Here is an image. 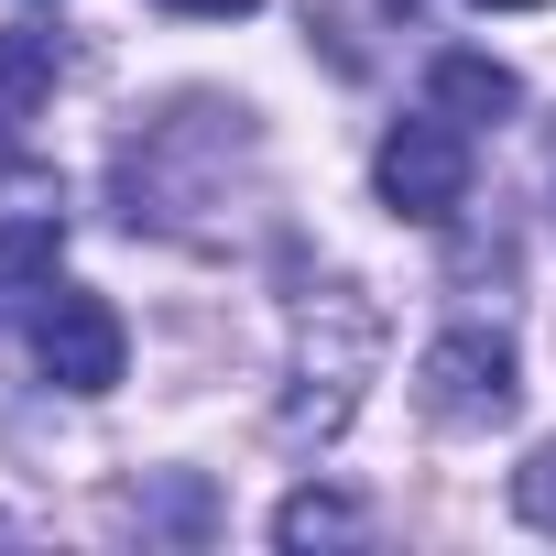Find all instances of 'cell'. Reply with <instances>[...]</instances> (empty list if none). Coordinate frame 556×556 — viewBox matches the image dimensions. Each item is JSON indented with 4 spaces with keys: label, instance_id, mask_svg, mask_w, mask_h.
I'll use <instances>...</instances> for the list:
<instances>
[{
    "label": "cell",
    "instance_id": "obj_1",
    "mask_svg": "<svg viewBox=\"0 0 556 556\" xmlns=\"http://www.w3.org/2000/svg\"><path fill=\"white\" fill-rule=\"evenodd\" d=\"M382 371V306L361 285H328L295 306V393L285 415H273V437L285 447H328L350 415H361V382Z\"/></svg>",
    "mask_w": 556,
    "mask_h": 556
},
{
    "label": "cell",
    "instance_id": "obj_2",
    "mask_svg": "<svg viewBox=\"0 0 556 556\" xmlns=\"http://www.w3.org/2000/svg\"><path fill=\"white\" fill-rule=\"evenodd\" d=\"M371 186H382V207H393V218L447 229V218L469 207V131H458L447 110L393 121V131H382V153H371Z\"/></svg>",
    "mask_w": 556,
    "mask_h": 556
},
{
    "label": "cell",
    "instance_id": "obj_3",
    "mask_svg": "<svg viewBox=\"0 0 556 556\" xmlns=\"http://www.w3.org/2000/svg\"><path fill=\"white\" fill-rule=\"evenodd\" d=\"M415 382H426V415L458 426V437H491V426H513V404H523V361H513V339H491V328L426 339Z\"/></svg>",
    "mask_w": 556,
    "mask_h": 556
},
{
    "label": "cell",
    "instance_id": "obj_4",
    "mask_svg": "<svg viewBox=\"0 0 556 556\" xmlns=\"http://www.w3.org/2000/svg\"><path fill=\"white\" fill-rule=\"evenodd\" d=\"M34 361H45V382H55V393H110V382H121V361H131L121 306H110V295H88V285H45V306H34Z\"/></svg>",
    "mask_w": 556,
    "mask_h": 556
},
{
    "label": "cell",
    "instance_id": "obj_5",
    "mask_svg": "<svg viewBox=\"0 0 556 556\" xmlns=\"http://www.w3.org/2000/svg\"><path fill=\"white\" fill-rule=\"evenodd\" d=\"M426 110H447L458 131H502L513 110H523V77L502 66V55H437V77H426Z\"/></svg>",
    "mask_w": 556,
    "mask_h": 556
},
{
    "label": "cell",
    "instance_id": "obj_6",
    "mask_svg": "<svg viewBox=\"0 0 556 556\" xmlns=\"http://www.w3.org/2000/svg\"><path fill=\"white\" fill-rule=\"evenodd\" d=\"M55 262H66V218H55V207L0 218V306H12V295H45Z\"/></svg>",
    "mask_w": 556,
    "mask_h": 556
},
{
    "label": "cell",
    "instance_id": "obj_7",
    "mask_svg": "<svg viewBox=\"0 0 556 556\" xmlns=\"http://www.w3.org/2000/svg\"><path fill=\"white\" fill-rule=\"evenodd\" d=\"M55 99V34H0V131H23Z\"/></svg>",
    "mask_w": 556,
    "mask_h": 556
},
{
    "label": "cell",
    "instance_id": "obj_8",
    "mask_svg": "<svg viewBox=\"0 0 556 556\" xmlns=\"http://www.w3.org/2000/svg\"><path fill=\"white\" fill-rule=\"evenodd\" d=\"M361 534H371V513L350 491H295L285 513H273V545H295V556L306 545H361Z\"/></svg>",
    "mask_w": 556,
    "mask_h": 556
},
{
    "label": "cell",
    "instance_id": "obj_9",
    "mask_svg": "<svg viewBox=\"0 0 556 556\" xmlns=\"http://www.w3.org/2000/svg\"><path fill=\"white\" fill-rule=\"evenodd\" d=\"M513 513H523L534 534H556V437L523 447V469H513Z\"/></svg>",
    "mask_w": 556,
    "mask_h": 556
},
{
    "label": "cell",
    "instance_id": "obj_10",
    "mask_svg": "<svg viewBox=\"0 0 556 556\" xmlns=\"http://www.w3.org/2000/svg\"><path fill=\"white\" fill-rule=\"evenodd\" d=\"M153 12H186V23H240V12H262V0H153Z\"/></svg>",
    "mask_w": 556,
    "mask_h": 556
},
{
    "label": "cell",
    "instance_id": "obj_11",
    "mask_svg": "<svg viewBox=\"0 0 556 556\" xmlns=\"http://www.w3.org/2000/svg\"><path fill=\"white\" fill-rule=\"evenodd\" d=\"M480 12H545V0H480Z\"/></svg>",
    "mask_w": 556,
    "mask_h": 556
}]
</instances>
